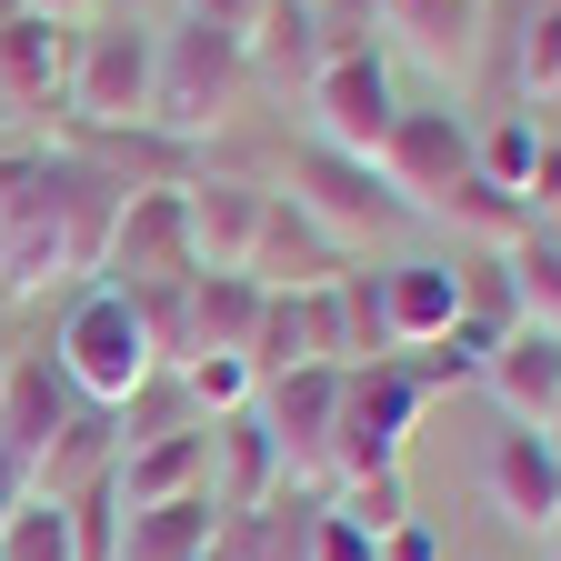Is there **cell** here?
Here are the masks:
<instances>
[{"label":"cell","instance_id":"8fae6325","mask_svg":"<svg viewBox=\"0 0 561 561\" xmlns=\"http://www.w3.org/2000/svg\"><path fill=\"white\" fill-rule=\"evenodd\" d=\"M481 491H491V512H502L512 531H551L561 522V442L551 432H522V421H502L481 451Z\"/></svg>","mask_w":561,"mask_h":561},{"label":"cell","instance_id":"ab89813d","mask_svg":"<svg viewBox=\"0 0 561 561\" xmlns=\"http://www.w3.org/2000/svg\"><path fill=\"white\" fill-rule=\"evenodd\" d=\"M11 11H21V0H0V21H11Z\"/></svg>","mask_w":561,"mask_h":561},{"label":"cell","instance_id":"f1b7e54d","mask_svg":"<svg viewBox=\"0 0 561 561\" xmlns=\"http://www.w3.org/2000/svg\"><path fill=\"white\" fill-rule=\"evenodd\" d=\"M561 91V0H522V101Z\"/></svg>","mask_w":561,"mask_h":561},{"label":"cell","instance_id":"74e56055","mask_svg":"<svg viewBox=\"0 0 561 561\" xmlns=\"http://www.w3.org/2000/svg\"><path fill=\"white\" fill-rule=\"evenodd\" d=\"M151 11H181V0H130V21H151Z\"/></svg>","mask_w":561,"mask_h":561},{"label":"cell","instance_id":"d4e9b609","mask_svg":"<svg viewBox=\"0 0 561 561\" xmlns=\"http://www.w3.org/2000/svg\"><path fill=\"white\" fill-rule=\"evenodd\" d=\"M502 271H512V311H522V331H551V341H561V241L531 221V231L502 251Z\"/></svg>","mask_w":561,"mask_h":561},{"label":"cell","instance_id":"2e32d148","mask_svg":"<svg viewBox=\"0 0 561 561\" xmlns=\"http://www.w3.org/2000/svg\"><path fill=\"white\" fill-rule=\"evenodd\" d=\"M70 60H81V31L70 21H41V11L0 21V91L21 111H60L70 101Z\"/></svg>","mask_w":561,"mask_h":561},{"label":"cell","instance_id":"603a6c76","mask_svg":"<svg viewBox=\"0 0 561 561\" xmlns=\"http://www.w3.org/2000/svg\"><path fill=\"white\" fill-rule=\"evenodd\" d=\"M261 280L251 271H191V331H201V351H251V331H261Z\"/></svg>","mask_w":561,"mask_h":561},{"label":"cell","instance_id":"d6a6232c","mask_svg":"<svg viewBox=\"0 0 561 561\" xmlns=\"http://www.w3.org/2000/svg\"><path fill=\"white\" fill-rule=\"evenodd\" d=\"M381 561H442V531H432V522L411 512L401 531H381Z\"/></svg>","mask_w":561,"mask_h":561},{"label":"cell","instance_id":"7c38bea8","mask_svg":"<svg viewBox=\"0 0 561 561\" xmlns=\"http://www.w3.org/2000/svg\"><path fill=\"white\" fill-rule=\"evenodd\" d=\"M191 271H201L191 261V201L181 191H130L101 280H121V291H161V280H191Z\"/></svg>","mask_w":561,"mask_h":561},{"label":"cell","instance_id":"836d02e7","mask_svg":"<svg viewBox=\"0 0 561 561\" xmlns=\"http://www.w3.org/2000/svg\"><path fill=\"white\" fill-rule=\"evenodd\" d=\"M201 561H261V541H251V512H221V531H210V551Z\"/></svg>","mask_w":561,"mask_h":561},{"label":"cell","instance_id":"44dd1931","mask_svg":"<svg viewBox=\"0 0 561 561\" xmlns=\"http://www.w3.org/2000/svg\"><path fill=\"white\" fill-rule=\"evenodd\" d=\"M271 491H280V451L261 432V411L210 421V502H221V512H261Z\"/></svg>","mask_w":561,"mask_h":561},{"label":"cell","instance_id":"83f0119b","mask_svg":"<svg viewBox=\"0 0 561 561\" xmlns=\"http://www.w3.org/2000/svg\"><path fill=\"white\" fill-rule=\"evenodd\" d=\"M0 561H81V522H70L60 491H31V502L0 522Z\"/></svg>","mask_w":561,"mask_h":561},{"label":"cell","instance_id":"277c9868","mask_svg":"<svg viewBox=\"0 0 561 561\" xmlns=\"http://www.w3.org/2000/svg\"><path fill=\"white\" fill-rule=\"evenodd\" d=\"M421 401H432V391L411 381L401 351H391V362H351L341 371V421H331V481H381V471H401Z\"/></svg>","mask_w":561,"mask_h":561},{"label":"cell","instance_id":"7a4b0ae2","mask_svg":"<svg viewBox=\"0 0 561 561\" xmlns=\"http://www.w3.org/2000/svg\"><path fill=\"white\" fill-rule=\"evenodd\" d=\"M50 362L70 381V401H91V411H121L140 381H151V331H140V301L121 291V280H81L60 311V341H50Z\"/></svg>","mask_w":561,"mask_h":561},{"label":"cell","instance_id":"484cf974","mask_svg":"<svg viewBox=\"0 0 561 561\" xmlns=\"http://www.w3.org/2000/svg\"><path fill=\"white\" fill-rule=\"evenodd\" d=\"M171 381H181L191 421H231V411H251V401H261V371H251V351H191V362H181Z\"/></svg>","mask_w":561,"mask_h":561},{"label":"cell","instance_id":"ba28073f","mask_svg":"<svg viewBox=\"0 0 561 561\" xmlns=\"http://www.w3.org/2000/svg\"><path fill=\"white\" fill-rule=\"evenodd\" d=\"M381 181L411 221H442V201L471 181V121L461 111H401L381 140Z\"/></svg>","mask_w":561,"mask_h":561},{"label":"cell","instance_id":"30bf717a","mask_svg":"<svg viewBox=\"0 0 561 561\" xmlns=\"http://www.w3.org/2000/svg\"><path fill=\"white\" fill-rule=\"evenodd\" d=\"M50 171H60V271L70 280H101L111 271V231H121V210H130V181L111 161H91L81 140H60Z\"/></svg>","mask_w":561,"mask_h":561},{"label":"cell","instance_id":"6da1fadb","mask_svg":"<svg viewBox=\"0 0 561 561\" xmlns=\"http://www.w3.org/2000/svg\"><path fill=\"white\" fill-rule=\"evenodd\" d=\"M251 101V50L231 31H210L191 11L161 21V70H151V130L181 140V151H210Z\"/></svg>","mask_w":561,"mask_h":561},{"label":"cell","instance_id":"4dcf8cb0","mask_svg":"<svg viewBox=\"0 0 561 561\" xmlns=\"http://www.w3.org/2000/svg\"><path fill=\"white\" fill-rule=\"evenodd\" d=\"M311 561H381V541H371L362 522H341V512H321V531H311Z\"/></svg>","mask_w":561,"mask_h":561},{"label":"cell","instance_id":"7402d4cb","mask_svg":"<svg viewBox=\"0 0 561 561\" xmlns=\"http://www.w3.org/2000/svg\"><path fill=\"white\" fill-rule=\"evenodd\" d=\"M210 531H221V502H210V491H191V502H151V512H121L111 561H201Z\"/></svg>","mask_w":561,"mask_h":561},{"label":"cell","instance_id":"ac0fdd59","mask_svg":"<svg viewBox=\"0 0 561 561\" xmlns=\"http://www.w3.org/2000/svg\"><path fill=\"white\" fill-rule=\"evenodd\" d=\"M461 321V261H401L381 271V331L391 351H432Z\"/></svg>","mask_w":561,"mask_h":561},{"label":"cell","instance_id":"8d00e7d4","mask_svg":"<svg viewBox=\"0 0 561 561\" xmlns=\"http://www.w3.org/2000/svg\"><path fill=\"white\" fill-rule=\"evenodd\" d=\"M11 362H21V341H11V301H0V381H11Z\"/></svg>","mask_w":561,"mask_h":561},{"label":"cell","instance_id":"cb8c5ba5","mask_svg":"<svg viewBox=\"0 0 561 561\" xmlns=\"http://www.w3.org/2000/svg\"><path fill=\"white\" fill-rule=\"evenodd\" d=\"M311 70H321V21H311V0H271V21L251 31V81H301V91H311Z\"/></svg>","mask_w":561,"mask_h":561},{"label":"cell","instance_id":"8992f818","mask_svg":"<svg viewBox=\"0 0 561 561\" xmlns=\"http://www.w3.org/2000/svg\"><path fill=\"white\" fill-rule=\"evenodd\" d=\"M271 191H291V201L311 210V221L341 241V251H362L371 231H401V221H411V210L391 201V181H381L371 161H351V151H321V140H301V151L280 161V181H271Z\"/></svg>","mask_w":561,"mask_h":561},{"label":"cell","instance_id":"4fadbf2b","mask_svg":"<svg viewBox=\"0 0 561 561\" xmlns=\"http://www.w3.org/2000/svg\"><path fill=\"white\" fill-rule=\"evenodd\" d=\"M181 201H191V261H201V271H241L251 241H261L271 181H261V171H191Z\"/></svg>","mask_w":561,"mask_h":561},{"label":"cell","instance_id":"e0dca14e","mask_svg":"<svg viewBox=\"0 0 561 561\" xmlns=\"http://www.w3.org/2000/svg\"><path fill=\"white\" fill-rule=\"evenodd\" d=\"M381 31H401L411 60H432L442 81H471L481 70V0H371Z\"/></svg>","mask_w":561,"mask_h":561},{"label":"cell","instance_id":"1f68e13d","mask_svg":"<svg viewBox=\"0 0 561 561\" xmlns=\"http://www.w3.org/2000/svg\"><path fill=\"white\" fill-rule=\"evenodd\" d=\"M181 11H191V21H210V31H231V41L251 50V31L271 21V0H181Z\"/></svg>","mask_w":561,"mask_h":561},{"label":"cell","instance_id":"ffe728a7","mask_svg":"<svg viewBox=\"0 0 561 561\" xmlns=\"http://www.w3.org/2000/svg\"><path fill=\"white\" fill-rule=\"evenodd\" d=\"M70 411H81V401H70L60 362H50V351H21L11 381H0V451H21V461L41 471V451H50V432H60Z\"/></svg>","mask_w":561,"mask_h":561},{"label":"cell","instance_id":"e575fe53","mask_svg":"<svg viewBox=\"0 0 561 561\" xmlns=\"http://www.w3.org/2000/svg\"><path fill=\"white\" fill-rule=\"evenodd\" d=\"M31 491H41V471H31L21 451H0V522H11V512L31 502Z\"/></svg>","mask_w":561,"mask_h":561},{"label":"cell","instance_id":"3957f363","mask_svg":"<svg viewBox=\"0 0 561 561\" xmlns=\"http://www.w3.org/2000/svg\"><path fill=\"white\" fill-rule=\"evenodd\" d=\"M151 70L161 31L151 21H81V60H70V130H151Z\"/></svg>","mask_w":561,"mask_h":561},{"label":"cell","instance_id":"f35d334b","mask_svg":"<svg viewBox=\"0 0 561 561\" xmlns=\"http://www.w3.org/2000/svg\"><path fill=\"white\" fill-rule=\"evenodd\" d=\"M541 551H551V561H561V522H551V531H541Z\"/></svg>","mask_w":561,"mask_h":561},{"label":"cell","instance_id":"5bb4252c","mask_svg":"<svg viewBox=\"0 0 561 561\" xmlns=\"http://www.w3.org/2000/svg\"><path fill=\"white\" fill-rule=\"evenodd\" d=\"M261 291H331V280L351 271V251L311 221V210L291 201V191H271V210H261V241H251V261H241Z\"/></svg>","mask_w":561,"mask_h":561},{"label":"cell","instance_id":"5b68a950","mask_svg":"<svg viewBox=\"0 0 561 561\" xmlns=\"http://www.w3.org/2000/svg\"><path fill=\"white\" fill-rule=\"evenodd\" d=\"M60 271V171L50 151H0V301H41Z\"/></svg>","mask_w":561,"mask_h":561},{"label":"cell","instance_id":"d590c367","mask_svg":"<svg viewBox=\"0 0 561 561\" xmlns=\"http://www.w3.org/2000/svg\"><path fill=\"white\" fill-rule=\"evenodd\" d=\"M21 11H41V21H70V31H81V21L101 11V0H21Z\"/></svg>","mask_w":561,"mask_h":561},{"label":"cell","instance_id":"9c48e42d","mask_svg":"<svg viewBox=\"0 0 561 561\" xmlns=\"http://www.w3.org/2000/svg\"><path fill=\"white\" fill-rule=\"evenodd\" d=\"M251 411H261V432L280 451V481H331V421H341V371L331 362L271 371Z\"/></svg>","mask_w":561,"mask_h":561},{"label":"cell","instance_id":"4316f807","mask_svg":"<svg viewBox=\"0 0 561 561\" xmlns=\"http://www.w3.org/2000/svg\"><path fill=\"white\" fill-rule=\"evenodd\" d=\"M442 221H451V231H461L471 251H512V241L531 231V201H512L502 181H481V171H471V181H461V191L442 201Z\"/></svg>","mask_w":561,"mask_h":561},{"label":"cell","instance_id":"52a82bcc","mask_svg":"<svg viewBox=\"0 0 561 561\" xmlns=\"http://www.w3.org/2000/svg\"><path fill=\"white\" fill-rule=\"evenodd\" d=\"M391 121H401V91H391V60L381 50H341V60L311 70V140H321V151H351V161L381 171Z\"/></svg>","mask_w":561,"mask_h":561},{"label":"cell","instance_id":"f546056e","mask_svg":"<svg viewBox=\"0 0 561 561\" xmlns=\"http://www.w3.org/2000/svg\"><path fill=\"white\" fill-rule=\"evenodd\" d=\"M331 512H341V522H362V531L381 541V531L411 522V481H401V471H381V481H341V502H331Z\"/></svg>","mask_w":561,"mask_h":561},{"label":"cell","instance_id":"d6986e66","mask_svg":"<svg viewBox=\"0 0 561 561\" xmlns=\"http://www.w3.org/2000/svg\"><path fill=\"white\" fill-rule=\"evenodd\" d=\"M111 491H121V512H151V502H191V491H210V421H201V432L130 442L121 471H111Z\"/></svg>","mask_w":561,"mask_h":561},{"label":"cell","instance_id":"9a60e30c","mask_svg":"<svg viewBox=\"0 0 561 561\" xmlns=\"http://www.w3.org/2000/svg\"><path fill=\"white\" fill-rule=\"evenodd\" d=\"M481 391L502 401V421L561 442V341L551 331H502V341H491V362H481Z\"/></svg>","mask_w":561,"mask_h":561}]
</instances>
